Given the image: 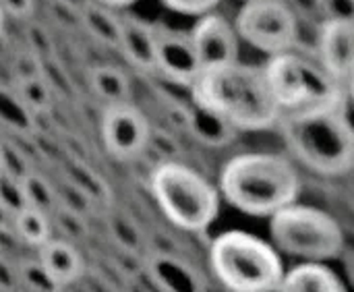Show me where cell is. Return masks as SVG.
<instances>
[{"mask_svg":"<svg viewBox=\"0 0 354 292\" xmlns=\"http://www.w3.org/2000/svg\"><path fill=\"white\" fill-rule=\"evenodd\" d=\"M189 89L195 104L214 110L241 131L270 129L282 116L263 66L241 60L205 66Z\"/></svg>","mask_w":354,"mask_h":292,"instance_id":"6da1fadb","label":"cell"},{"mask_svg":"<svg viewBox=\"0 0 354 292\" xmlns=\"http://www.w3.org/2000/svg\"><path fill=\"white\" fill-rule=\"evenodd\" d=\"M292 156L326 176L354 166V127L342 106H307L282 112L278 120Z\"/></svg>","mask_w":354,"mask_h":292,"instance_id":"7a4b0ae2","label":"cell"},{"mask_svg":"<svg viewBox=\"0 0 354 292\" xmlns=\"http://www.w3.org/2000/svg\"><path fill=\"white\" fill-rule=\"evenodd\" d=\"M299 189L295 166L276 154H241L220 174L224 199L249 216H272L297 201Z\"/></svg>","mask_w":354,"mask_h":292,"instance_id":"3957f363","label":"cell"},{"mask_svg":"<svg viewBox=\"0 0 354 292\" xmlns=\"http://www.w3.org/2000/svg\"><path fill=\"white\" fill-rule=\"evenodd\" d=\"M216 278L234 292L278 291L284 266L276 249L243 230L222 232L209 249Z\"/></svg>","mask_w":354,"mask_h":292,"instance_id":"277c9868","label":"cell"},{"mask_svg":"<svg viewBox=\"0 0 354 292\" xmlns=\"http://www.w3.org/2000/svg\"><path fill=\"white\" fill-rule=\"evenodd\" d=\"M151 193L164 216L189 232L205 230L220 212L218 189L180 162H162L151 172Z\"/></svg>","mask_w":354,"mask_h":292,"instance_id":"5b68a950","label":"cell"},{"mask_svg":"<svg viewBox=\"0 0 354 292\" xmlns=\"http://www.w3.org/2000/svg\"><path fill=\"white\" fill-rule=\"evenodd\" d=\"M270 232L284 253L311 262H328L342 253V226L324 210L295 201L270 216Z\"/></svg>","mask_w":354,"mask_h":292,"instance_id":"8992f818","label":"cell"},{"mask_svg":"<svg viewBox=\"0 0 354 292\" xmlns=\"http://www.w3.org/2000/svg\"><path fill=\"white\" fill-rule=\"evenodd\" d=\"M241 39L274 56L299 42V17L284 0H247L234 19Z\"/></svg>","mask_w":354,"mask_h":292,"instance_id":"52a82bcc","label":"cell"},{"mask_svg":"<svg viewBox=\"0 0 354 292\" xmlns=\"http://www.w3.org/2000/svg\"><path fill=\"white\" fill-rule=\"evenodd\" d=\"M102 141L116 160H133L147 149L151 127L145 114L129 102L108 104L102 114Z\"/></svg>","mask_w":354,"mask_h":292,"instance_id":"ba28073f","label":"cell"},{"mask_svg":"<svg viewBox=\"0 0 354 292\" xmlns=\"http://www.w3.org/2000/svg\"><path fill=\"white\" fill-rule=\"evenodd\" d=\"M156 27V71L178 85L191 87L201 73V60L193 46L191 33Z\"/></svg>","mask_w":354,"mask_h":292,"instance_id":"9c48e42d","label":"cell"},{"mask_svg":"<svg viewBox=\"0 0 354 292\" xmlns=\"http://www.w3.org/2000/svg\"><path fill=\"white\" fill-rule=\"evenodd\" d=\"M191 39L201 60V69L239 60L236 27L222 15L205 12L191 29Z\"/></svg>","mask_w":354,"mask_h":292,"instance_id":"30bf717a","label":"cell"},{"mask_svg":"<svg viewBox=\"0 0 354 292\" xmlns=\"http://www.w3.org/2000/svg\"><path fill=\"white\" fill-rule=\"evenodd\" d=\"M317 54L319 64L346 85L354 66V21H322Z\"/></svg>","mask_w":354,"mask_h":292,"instance_id":"8fae6325","label":"cell"},{"mask_svg":"<svg viewBox=\"0 0 354 292\" xmlns=\"http://www.w3.org/2000/svg\"><path fill=\"white\" fill-rule=\"evenodd\" d=\"M303 56H297L290 50L270 56L263 66L270 89L282 112L303 106Z\"/></svg>","mask_w":354,"mask_h":292,"instance_id":"7c38bea8","label":"cell"},{"mask_svg":"<svg viewBox=\"0 0 354 292\" xmlns=\"http://www.w3.org/2000/svg\"><path fill=\"white\" fill-rule=\"evenodd\" d=\"M120 21L118 50L135 69L156 73V27L137 17H120Z\"/></svg>","mask_w":354,"mask_h":292,"instance_id":"4fadbf2b","label":"cell"},{"mask_svg":"<svg viewBox=\"0 0 354 292\" xmlns=\"http://www.w3.org/2000/svg\"><path fill=\"white\" fill-rule=\"evenodd\" d=\"M37 257L60 289L75 284L85 272L81 253L66 239H50L39 247Z\"/></svg>","mask_w":354,"mask_h":292,"instance_id":"5bb4252c","label":"cell"},{"mask_svg":"<svg viewBox=\"0 0 354 292\" xmlns=\"http://www.w3.org/2000/svg\"><path fill=\"white\" fill-rule=\"evenodd\" d=\"M278 291L284 292H342L344 282L334 270L322 262L307 259L305 264L295 266L290 272H284Z\"/></svg>","mask_w":354,"mask_h":292,"instance_id":"9a60e30c","label":"cell"},{"mask_svg":"<svg viewBox=\"0 0 354 292\" xmlns=\"http://www.w3.org/2000/svg\"><path fill=\"white\" fill-rule=\"evenodd\" d=\"M147 274L160 291H201V280L193 268L168 253H156L147 259Z\"/></svg>","mask_w":354,"mask_h":292,"instance_id":"2e32d148","label":"cell"},{"mask_svg":"<svg viewBox=\"0 0 354 292\" xmlns=\"http://www.w3.org/2000/svg\"><path fill=\"white\" fill-rule=\"evenodd\" d=\"M83 27L102 44L106 46H114L118 48L120 42V29H122V21L120 17L114 15V10L110 6H104L100 2H89L81 15H79Z\"/></svg>","mask_w":354,"mask_h":292,"instance_id":"e0dca14e","label":"cell"},{"mask_svg":"<svg viewBox=\"0 0 354 292\" xmlns=\"http://www.w3.org/2000/svg\"><path fill=\"white\" fill-rule=\"evenodd\" d=\"M189 127L199 137V141L209 143V145H222V143L230 141V137L239 131L226 118H222L214 110L203 108L195 102L189 112Z\"/></svg>","mask_w":354,"mask_h":292,"instance_id":"ac0fdd59","label":"cell"},{"mask_svg":"<svg viewBox=\"0 0 354 292\" xmlns=\"http://www.w3.org/2000/svg\"><path fill=\"white\" fill-rule=\"evenodd\" d=\"M12 230L23 245L39 249L52 239V218L41 210L25 206L12 216Z\"/></svg>","mask_w":354,"mask_h":292,"instance_id":"d6986e66","label":"cell"},{"mask_svg":"<svg viewBox=\"0 0 354 292\" xmlns=\"http://www.w3.org/2000/svg\"><path fill=\"white\" fill-rule=\"evenodd\" d=\"M89 85L93 93L104 100L106 104H118L129 102L131 95V81L124 75V71L116 66H95L89 73Z\"/></svg>","mask_w":354,"mask_h":292,"instance_id":"ffe728a7","label":"cell"},{"mask_svg":"<svg viewBox=\"0 0 354 292\" xmlns=\"http://www.w3.org/2000/svg\"><path fill=\"white\" fill-rule=\"evenodd\" d=\"M0 122L12 131L29 133L33 127V112L23 104L15 89L0 85Z\"/></svg>","mask_w":354,"mask_h":292,"instance_id":"44dd1931","label":"cell"},{"mask_svg":"<svg viewBox=\"0 0 354 292\" xmlns=\"http://www.w3.org/2000/svg\"><path fill=\"white\" fill-rule=\"evenodd\" d=\"M21 189H23V195H25V203L29 208H35V210H41L46 212L48 216H52V212L56 210L58 206V195L54 191V187L44 179L39 176L37 172H27L23 179H21Z\"/></svg>","mask_w":354,"mask_h":292,"instance_id":"7402d4cb","label":"cell"},{"mask_svg":"<svg viewBox=\"0 0 354 292\" xmlns=\"http://www.w3.org/2000/svg\"><path fill=\"white\" fill-rule=\"evenodd\" d=\"M17 278L19 284L25 286L27 291L35 292H54L60 291V286L52 280V276L48 274V270L44 268V264L33 257H23L17 264Z\"/></svg>","mask_w":354,"mask_h":292,"instance_id":"603a6c76","label":"cell"},{"mask_svg":"<svg viewBox=\"0 0 354 292\" xmlns=\"http://www.w3.org/2000/svg\"><path fill=\"white\" fill-rule=\"evenodd\" d=\"M15 91L17 95L23 100V104L35 114V112H44L48 110L50 102H52V91L48 87V83L44 81L41 75L37 77H27V79H17L15 83Z\"/></svg>","mask_w":354,"mask_h":292,"instance_id":"cb8c5ba5","label":"cell"},{"mask_svg":"<svg viewBox=\"0 0 354 292\" xmlns=\"http://www.w3.org/2000/svg\"><path fill=\"white\" fill-rule=\"evenodd\" d=\"M0 203L15 216L19 210H23L25 203V195L21 189V179H15L6 172L0 170Z\"/></svg>","mask_w":354,"mask_h":292,"instance_id":"d4e9b609","label":"cell"},{"mask_svg":"<svg viewBox=\"0 0 354 292\" xmlns=\"http://www.w3.org/2000/svg\"><path fill=\"white\" fill-rule=\"evenodd\" d=\"M0 152H2V172L15 179H23L27 172H31L27 158L17 147H12L10 143H0Z\"/></svg>","mask_w":354,"mask_h":292,"instance_id":"484cf974","label":"cell"},{"mask_svg":"<svg viewBox=\"0 0 354 292\" xmlns=\"http://www.w3.org/2000/svg\"><path fill=\"white\" fill-rule=\"evenodd\" d=\"M322 21H354V0H319Z\"/></svg>","mask_w":354,"mask_h":292,"instance_id":"4316f807","label":"cell"},{"mask_svg":"<svg viewBox=\"0 0 354 292\" xmlns=\"http://www.w3.org/2000/svg\"><path fill=\"white\" fill-rule=\"evenodd\" d=\"M164 6H168L174 12L180 15H205L209 12L220 0H162Z\"/></svg>","mask_w":354,"mask_h":292,"instance_id":"83f0119b","label":"cell"},{"mask_svg":"<svg viewBox=\"0 0 354 292\" xmlns=\"http://www.w3.org/2000/svg\"><path fill=\"white\" fill-rule=\"evenodd\" d=\"M0 6L10 17L27 19L33 12V8H35V0H0Z\"/></svg>","mask_w":354,"mask_h":292,"instance_id":"f1b7e54d","label":"cell"},{"mask_svg":"<svg viewBox=\"0 0 354 292\" xmlns=\"http://www.w3.org/2000/svg\"><path fill=\"white\" fill-rule=\"evenodd\" d=\"M19 286L17 268L6 262V255L0 253V291H15Z\"/></svg>","mask_w":354,"mask_h":292,"instance_id":"f546056e","label":"cell"},{"mask_svg":"<svg viewBox=\"0 0 354 292\" xmlns=\"http://www.w3.org/2000/svg\"><path fill=\"white\" fill-rule=\"evenodd\" d=\"M58 2H60V6H64V8H68V10L77 12V15H81V10H83L89 2H93V0H58Z\"/></svg>","mask_w":354,"mask_h":292,"instance_id":"4dcf8cb0","label":"cell"},{"mask_svg":"<svg viewBox=\"0 0 354 292\" xmlns=\"http://www.w3.org/2000/svg\"><path fill=\"white\" fill-rule=\"evenodd\" d=\"M95 2H100L104 6H110V8H124V6H131L137 0H95Z\"/></svg>","mask_w":354,"mask_h":292,"instance_id":"1f68e13d","label":"cell"},{"mask_svg":"<svg viewBox=\"0 0 354 292\" xmlns=\"http://www.w3.org/2000/svg\"><path fill=\"white\" fill-rule=\"evenodd\" d=\"M12 226V214L0 203V228H8Z\"/></svg>","mask_w":354,"mask_h":292,"instance_id":"d6a6232c","label":"cell"},{"mask_svg":"<svg viewBox=\"0 0 354 292\" xmlns=\"http://www.w3.org/2000/svg\"><path fill=\"white\" fill-rule=\"evenodd\" d=\"M346 91H348V98L354 102V66L351 75H348V79H346Z\"/></svg>","mask_w":354,"mask_h":292,"instance_id":"836d02e7","label":"cell"},{"mask_svg":"<svg viewBox=\"0 0 354 292\" xmlns=\"http://www.w3.org/2000/svg\"><path fill=\"white\" fill-rule=\"evenodd\" d=\"M4 17H6V12H4V8L0 6V35L4 33Z\"/></svg>","mask_w":354,"mask_h":292,"instance_id":"e575fe53","label":"cell"},{"mask_svg":"<svg viewBox=\"0 0 354 292\" xmlns=\"http://www.w3.org/2000/svg\"><path fill=\"white\" fill-rule=\"evenodd\" d=\"M0 170H2V152H0Z\"/></svg>","mask_w":354,"mask_h":292,"instance_id":"d590c367","label":"cell"}]
</instances>
